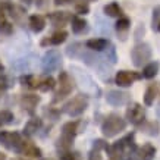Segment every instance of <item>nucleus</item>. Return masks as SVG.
Listing matches in <instances>:
<instances>
[{
	"label": "nucleus",
	"mask_w": 160,
	"mask_h": 160,
	"mask_svg": "<svg viewBox=\"0 0 160 160\" xmlns=\"http://www.w3.org/2000/svg\"><path fill=\"white\" fill-rule=\"evenodd\" d=\"M159 68H160L159 62H150L148 65L144 66V69H142V77L147 78V79L154 78L156 75H157V72H159Z\"/></svg>",
	"instance_id": "nucleus-27"
},
{
	"label": "nucleus",
	"mask_w": 160,
	"mask_h": 160,
	"mask_svg": "<svg viewBox=\"0 0 160 160\" xmlns=\"http://www.w3.org/2000/svg\"><path fill=\"white\" fill-rule=\"evenodd\" d=\"M71 72H72L73 81L79 84V88L84 90L85 94H92V96H96V97L100 96V92H102L100 88L96 85V82L92 81V78L90 77L88 73L82 72V71L79 68H77V66H72V68H71Z\"/></svg>",
	"instance_id": "nucleus-3"
},
{
	"label": "nucleus",
	"mask_w": 160,
	"mask_h": 160,
	"mask_svg": "<svg viewBox=\"0 0 160 160\" xmlns=\"http://www.w3.org/2000/svg\"><path fill=\"white\" fill-rule=\"evenodd\" d=\"M3 71H5V68H3V65H2V62H0V73L3 72Z\"/></svg>",
	"instance_id": "nucleus-43"
},
{
	"label": "nucleus",
	"mask_w": 160,
	"mask_h": 160,
	"mask_svg": "<svg viewBox=\"0 0 160 160\" xmlns=\"http://www.w3.org/2000/svg\"><path fill=\"white\" fill-rule=\"evenodd\" d=\"M40 102H41V98H40V96H37V94H22L19 98L21 107H22L28 115H34V112Z\"/></svg>",
	"instance_id": "nucleus-13"
},
{
	"label": "nucleus",
	"mask_w": 160,
	"mask_h": 160,
	"mask_svg": "<svg viewBox=\"0 0 160 160\" xmlns=\"http://www.w3.org/2000/svg\"><path fill=\"white\" fill-rule=\"evenodd\" d=\"M54 87H56V79H54L53 77H50V75L38 82V90L43 92L52 91V90H54Z\"/></svg>",
	"instance_id": "nucleus-28"
},
{
	"label": "nucleus",
	"mask_w": 160,
	"mask_h": 160,
	"mask_svg": "<svg viewBox=\"0 0 160 160\" xmlns=\"http://www.w3.org/2000/svg\"><path fill=\"white\" fill-rule=\"evenodd\" d=\"M72 2H73V0H54L53 3L56 6H63V5H71Z\"/></svg>",
	"instance_id": "nucleus-38"
},
{
	"label": "nucleus",
	"mask_w": 160,
	"mask_h": 160,
	"mask_svg": "<svg viewBox=\"0 0 160 160\" xmlns=\"http://www.w3.org/2000/svg\"><path fill=\"white\" fill-rule=\"evenodd\" d=\"M79 2H84V3H91V2H96V0H79Z\"/></svg>",
	"instance_id": "nucleus-41"
},
{
	"label": "nucleus",
	"mask_w": 160,
	"mask_h": 160,
	"mask_svg": "<svg viewBox=\"0 0 160 160\" xmlns=\"http://www.w3.org/2000/svg\"><path fill=\"white\" fill-rule=\"evenodd\" d=\"M10 85H12V84H10L9 77H6L5 73H0V96H2Z\"/></svg>",
	"instance_id": "nucleus-33"
},
{
	"label": "nucleus",
	"mask_w": 160,
	"mask_h": 160,
	"mask_svg": "<svg viewBox=\"0 0 160 160\" xmlns=\"http://www.w3.org/2000/svg\"><path fill=\"white\" fill-rule=\"evenodd\" d=\"M159 25H160V6H157L153 10V29H159Z\"/></svg>",
	"instance_id": "nucleus-37"
},
{
	"label": "nucleus",
	"mask_w": 160,
	"mask_h": 160,
	"mask_svg": "<svg viewBox=\"0 0 160 160\" xmlns=\"http://www.w3.org/2000/svg\"><path fill=\"white\" fill-rule=\"evenodd\" d=\"M131 59H132V63H134L135 66H138V68H141L142 65H146L151 59L150 46L146 43L137 44L135 47L131 50Z\"/></svg>",
	"instance_id": "nucleus-9"
},
{
	"label": "nucleus",
	"mask_w": 160,
	"mask_h": 160,
	"mask_svg": "<svg viewBox=\"0 0 160 160\" xmlns=\"http://www.w3.org/2000/svg\"><path fill=\"white\" fill-rule=\"evenodd\" d=\"M28 25L34 32H41L46 28V19L41 15H31L28 19Z\"/></svg>",
	"instance_id": "nucleus-22"
},
{
	"label": "nucleus",
	"mask_w": 160,
	"mask_h": 160,
	"mask_svg": "<svg viewBox=\"0 0 160 160\" xmlns=\"http://www.w3.org/2000/svg\"><path fill=\"white\" fill-rule=\"evenodd\" d=\"M15 119L13 113L8 109H3V110H0V122H2V125H9L12 123Z\"/></svg>",
	"instance_id": "nucleus-31"
},
{
	"label": "nucleus",
	"mask_w": 160,
	"mask_h": 160,
	"mask_svg": "<svg viewBox=\"0 0 160 160\" xmlns=\"http://www.w3.org/2000/svg\"><path fill=\"white\" fill-rule=\"evenodd\" d=\"M59 160H81V154L78 151L60 150L59 151Z\"/></svg>",
	"instance_id": "nucleus-30"
},
{
	"label": "nucleus",
	"mask_w": 160,
	"mask_h": 160,
	"mask_svg": "<svg viewBox=\"0 0 160 160\" xmlns=\"http://www.w3.org/2000/svg\"><path fill=\"white\" fill-rule=\"evenodd\" d=\"M141 73L134 72V71H119L115 77V82L119 85V87H129L132 84L141 79Z\"/></svg>",
	"instance_id": "nucleus-11"
},
{
	"label": "nucleus",
	"mask_w": 160,
	"mask_h": 160,
	"mask_svg": "<svg viewBox=\"0 0 160 160\" xmlns=\"http://www.w3.org/2000/svg\"><path fill=\"white\" fill-rule=\"evenodd\" d=\"M142 131L151 137H156L159 134V123L157 122H148V123L142 126Z\"/></svg>",
	"instance_id": "nucleus-32"
},
{
	"label": "nucleus",
	"mask_w": 160,
	"mask_h": 160,
	"mask_svg": "<svg viewBox=\"0 0 160 160\" xmlns=\"http://www.w3.org/2000/svg\"><path fill=\"white\" fill-rule=\"evenodd\" d=\"M0 126H2V122H0Z\"/></svg>",
	"instance_id": "nucleus-46"
},
{
	"label": "nucleus",
	"mask_w": 160,
	"mask_h": 160,
	"mask_svg": "<svg viewBox=\"0 0 160 160\" xmlns=\"http://www.w3.org/2000/svg\"><path fill=\"white\" fill-rule=\"evenodd\" d=\"M19 82L27 88H31V90H34V88H38V82L37 81V78L32 75V73H25L22 77L19 78Z\"/></svg>",
	"instance_id": "nucleus-26"
},
{
	"label": "nucleus",
	"mask_w": 160,
	"mask_h": 160,
	"mask_svg": "<svg viewBox=\"0 0 160 160\" xmlns=\"http://www.w3.org/2000/svg\"><path fill=\"white\" fill-rule=\"evenodd\" d=\"M88 107V97L84 94H78L73 98H71L68 103H65L62 109V113H66L71 118L81 116Z\"/></svg>",
	"instance_id": "nucleus-5"
},
{
	"label": "nucleus",
	"mask_w": 160,
	"mask_h": 160,
	"mask_svg": "<svg viewBox=\"0 0 160 160\" xmlns=\"http://www.w3.org/2000/svg\"><path fill=\"white\" fill-rule=\"evenodd\" d=\"M8 159V157H6V154L5 153H2V151H0V160H6Z\"/></svg>",
	"instance_id": "nucleus-40"
},
{
	"label": "nucleus",
	"mask_w": 160,
	"mask_h": 160,
	"mask_svg": "<svg viewBox=\"0 0 160 160\" xmlns=\"http://www.w3.org/2000/svg\"><path fill=\"white\" fill-rule=\"evenodd\" d=\"M62 66V54L56 49H52L46 52V54L41 59V71L44 73H50L54 71H59Z\"/></svg>",
	"instance_id": "nucleus-7"
},
{
	"label": "nucleus",
	"mask_w": 160,
	"mask_h": 160,
	"mask_svg": "<svg viewBox=\"0 0 160 160\" xmlns=\"http://www.w3.org/2000/svg\"><path fill=\"white\" fill-rule=\"evenodd\" d=\"M126 119L128 122H131L132 125L140 126L144 123L146 121V110L144 107L138 104V103H132L129 104V107L126 109Z\"/></svg>",
	"instance_id": "nucleus-10"
},
{
	"label": "nucleus",
	"mask_w": 160,
	"mask_h": 160,
	"mask_svg": "<svg viewBox=\"0 0 160 160\" xmlns=\"http://www.w3.org/2000/svg\"><path fill=\"white\" fill-rule=\"evenodd\" d=\"M131 96L125 91H119V90H112L106 94V102L110 104V106H115V107H119V106H123L126 103L129 102Z\"/></svg>",
	"instance_id": "nucleus-12"
},
{
	"label": "nucleus",
	"mask_w": 160,
	"mask_h": 160,
	"mask_svg": "<svg viewBox=\"0 0 160 160\" xmlns=\"http://www.w3.org/2000/svg\"><path fill=\"white\" fill-rule=\"evenodd\" d=\"M44 115H46V116H49L50 119H52V121H56V119H58L59 118V115H60V112L59 110H54L53 107H44Z\"/></svg>",
	"instance_id": "nucleus-36"
},
{
	"label": "nucleus",
	"mask_w": 160,
	"mask_h": 160,
	"mask_svg": "<svg viewBox=\"0 0 160 160\" xmlns=\"http://www.w3.org/2000/svg\"><path fill=\"white\" fill-rule=\"evenodd\" d=\"M106 59L112 63V65H115V63H116V60H118L116 49H115L113 46H109V49H106Z\"/></svg>",
	"instance_id": "nucleus-34"
},
{
	"label": "nucleus",
	"mask_w": 160,
	"mask_h": 160,
	"mask_svg": "<svg viewBox=\"0 0 160 160\" xmlns=\"http://www.w3.org/2000/svg\"><path fill=\"white\" fill-rule=\"evenodd\" d=\"M129 27H131V22H129V19L125 18V16H121L119 21L115 24V28H116V31L122 35V40H125V34L129 31Z\"/></svg>",
	"instance_id": "nucleus-25"
},
{
	"label": "nucleus",
	"mask_w": 160,
	"mask_h": 160,
	"mask_svg": "<svg viewBox=\"0 0 160 160\" xmlns=\"http://www.w3.org/2000/svg\"><path fill=\"white\" fill-rule=\"evenodd\" d=\"M125 128H126V121L122 119L116 113L109 115L102 123V132L106 138L116 137L118 134H121L122 131H125Z\"/></svg>",
	"instance_id": "nucleus-4"
},
{
	"label": "nucleus",
	"mask_w": 160,
	"mask_h": 160,
	"mask_svg": "<svg viewBox=\"0 0 160 160\" xmlns=\"http://www.w3.org/2000/svg\"><path fill=\"white\" fill-rule=\"evenodd\" d=\"M41 160H54V159H50V157H44V159H41Z\"/></svg>",
	"instance_id": "nucleus-44"
},
{
	"label": "nucleus",
	"mask_w": 160,
	"mask_h": 160,
	"mask_svg": "<svg viewBox=\"0 0 160 160\" xmlns=\"http://www.w3.org/2000/svg\"><path fill=\"white\" fill-rule=\"evenodd\" d=\"M71 27H72V32L77 35L84 34L88 31V22L84 18H79V16H72Z\"/></svg>",
	"instance_id": "nucleus-21"
},
{
	"label": "nucleus",
	"mask_w": 160,
	"mask_h": 160,
	"mask_svg": "<svg viewBox=\"0 0 160 160\" xmlns=\"http://www.w3.org/2000/svg\"><path fill=\"white\" fill-rule=\"evenodd\" d=\"M107 148H109V144L104 140H96L92 142V148L88 154V160H103L102 150L107 151Z\"/></svg>",
	"instance_id": "nucleus-19"
},
{
	"label": "nucleus",
	"mask_w": 160,
	"mask_h": 160,
	"mask_svg": "<svg viewBox=\"0 0 160 160\" xmlns=\"http://www.w3.org/2000/svg\"><path fill=\"white\" fill-rule=\"evenodd\" d=\"M109 46V40L106 38H91L85 41V47L92 52H104Z\"/></svg>",
	"instance_id": "nucleus-20"
},
{
	"label": "nucleus",
	"mask_w": 160,
	"mask_h": 160,
	"mask_svg": "<svg viewBox=\"0 0 160 160\" xmlns=\"http://www.w3.org/2000/svg\"><path fill=\"white\" fill-rule=\"evenodd\" d=\"M12 31H13V27L8 21V13L3 9H0V34L9 35L12 34Z\"/></svg>",
	"instance_id": "nucleus-23"
},
{
	"label": "nucleus",
	"mask_w": 160,
	"mask_h": 160,
	"mask_svg": "<svg viewBox=\"0 0 160 160\" xmlns=\"http://www.w3.org/2000/svg\"><path fill=\"white\" fill-rule=\"evenodd\" d=\"M21 2H22V3H25L27 6H29V5H32V2H34V0H21Z\"/></svg>",
	"instance_id": "nucleus-39"
},
{
	"label": "nucleus",
	"mask_w": 160,
	"mask_h": 160,
	"mask_svg": "<svg viewBox=\"0 0 160 160\" xmlns=\"http://www.w3.org/2000/svg\"><path fill=\"white\" fill-rule=\"evenodd\" d=\"M41 126H43V121L37 116H32L25 123L24 129H22V134H24L25 137H34L35 134L41 129Z\"/></svg>",
	"instance_id": "nucleus-17"
},
{
	"label": "nucleus",
	"mask_w": 160,
	"mask_h": 160,
	"mask_svg": "<svg viewBox=\"0 0 160 160\" xmlns=\"http://www.w3.org/2000/svg\"><path fill=\"white\" fill-rule=\"evenodd\" d=\"M159 31H160V25H159Z\"/></svg>",
	"instance_id": "nucleus-45"
},
{
	"label": "nucleus",
	"mask_w": 160,
	"mask_h": 160,
	"mask_svg": "<svg viewBox=\"0 0 160 160\" xmlns=\"http://www.w3.org/2000/svg\"><path fill=\"white\" fill-rule=\"evenodd\" d=\"M58 82H59V88L58 91L54 92L53 103H59L62 100H65L73 90V78H71V75L68 72H65V71L59 72Z\"/></svg>",
	"instance_id": "nucleus-6"
},
{
	"label": "nucleus",
	"mask_w": 160,
	"mask_h": 160,
	"mask_svg": "<svg viewBox=\"0 0 160 160\" xmlns=\"http://www.w3.org/2000/svg\"><path fill=\"white\" fill-rule=\"evenodd\" d=\"M12 160H28V159H25V157H15V159Z\"/></svg>",
	"instance_id": "nucleus-42"
},
{
	"label": "nucleus",
	"mask_w": 160,
	"mask_h": 160,
	"mask_svg": "<svg viewBox=\"0 0 160 160\" xmlns=\"http://www.w3.org/2000/svg\"><path fill=\"white\" fill-rule=\"evenodd\" d=\"M156 92H157V88H156L154 84H151L150 87L146 90V94H144V103H146L147 106H151V104L154 103Z\"/></svg>",
	"instance_id": "nucleus-29"
},
{
	"label": "nucleus",
	"mask_w": 160,
	"mask_h": 160,
	"mask_svg": "<svg viewBox=\"0 0 160 160\" xmlns=\"http://www.w3.org/2000/svg\"><path fill=\"white\" fill-rule=\"evenodd\" d=\"M156 154V148L151 144H144V146L135 151V154L131 157V160H153Z\"/></svg>",
	"instance_id": "nucleus-18"
},
{
	"label": "nucleus",
	"mask_w": 160,
	"mask_h": 160,
	"mask_svg": "<svg viewBox=\"0 0 160 160\" xmlns=\"http://www.w3.org/2000/svg\"><path fill=\"white\" fill-rule=\"evenodd\" d=\"M66 38H68V32H66V31H63V29H60V31L53 32L50 37L43 38L40 44H41L43 47H46V46H60L62 43L66 41Z\"/></svg>",
	"instance_id": "nucleus-16"
},
{
	"label": "nucleus",
	"mask_w": 160,
	"mask_h": 160,
	"mask_svg": "<svg viewBox=\"0 0 160 160\" xmlns=\"http://www.w3.org/2000/svg\"><path fill=\"white\" fill-rule=\"evenodd\" d=\"M75 12L78 15H87L90 12V6L88 3H84V2H78L77 5H75Z\"/></svg>",
	"instance_id": "nucleus-35"
},
{
	"label": "nucleus",
	"mask_w": 160,
	"mask_h": 160,
	"mask_svg": "<svg viewBox=\"0 0 160 160\" xmlns=\"http://www.w3.org/2000/svg\"><path fill=\"white\" fill-rule=\"evenodd\" d=\"M103 10H104V13H106L107 16H110V18H121L122 16V9L116 2H112V3L106 5L103 8Z\"/></svg>",
	"instance_id": "nucleus-24"
},
{
	"label": "nucleus",
	"mask_w": 160,
	"mask_h": 160,
	"mask_svg": "<svg viewBox=\"0 0 160 160\" xmlns=\"http://www.w3.org/2000/svg\"><path fill=\"white\" fill-rule=\"evenodd\" d=\"M138 150L135 144V135L134 134H128L119 141L113 142L112 146L107 148V154L110 157V160H125L129 159L135 154V151Z\"/></svg>",
	"instance_id": "nucleus-1"
},
{
	"label": "nucleus",
	"mask_w": 160,
	"mask_h": 160,
	"mask_svg": "<svg viewBox=\"0 0 160 160\" xmlns=\"http://www.w3.org/2000/svg\"><path fill=\"white\" fill-rule=\"evenodd\" d=\"M72 16L73 15L71 12H66V10H58V12L47 13V18L53 27H65L68 22L72 21Z\"/></svg>",
	"instance_id": "nucleus-14"
},
{
	"label": "nucleus",
	"mask_w": 160,
	"mask_h": 160,
	"mask_svg": "<svg viewBox=\"0 0 160 160\" xmlns=\"http://www.w3.org/2000/svg\"><path fill=\"white\" fill-rule=\"evenodd\" d=\"M78 126H79V122L78 121H69L66 123H63L62 126V132H60V137L58 138V148L60 150H71L72 148V144L75 141V137L78 134Z\"/></svg>",
	"instance_id": "nucleus-2"
},
{
	"label": "nucleus",
	"mask_w": 160,
	"mask_h": 160,
	"mask_svg": "<svg viewBox=\"0 0 160 160\" xmlns=\"http://www.w3.org/2000/svg\"><path fill=\"white\" fill-rule=\"evenodd\" d=\"M19 154H25L27 157H35V159H41L43 156V151L40 147H37L34 142L31 141L24 140L22 141V146L19 148Z\"/></svg>",
	"instance_id": "nucleus-15"
},
{
	"label": "nucleus",
	"mask_w": 160,
	"mask_h": 160,
	"mask_svg": "<svg viewBox=\"0 0 160 160\" xmlns=\"http://www.w3.org/2000/svg\"><path fill=\"white\" fill-rule=\"evenodd\" d=\"M24 138L21 137L19 132H10V131H2L0 132V144L10 151L19 153V148L22 146Z\"/></svg>",
	"instance_id": "nucleus-8"
}]
</instances>
